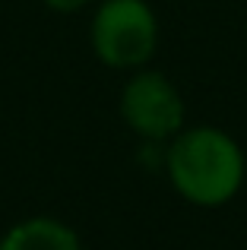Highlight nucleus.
Listing matches in <instances>:
<instances>
[{
	"label": "nucleus",
	"mask_w": 247,
	"mask_h": 250,
	"mask_svg": "<svg viewBox=\"0 0 247 250\" xmlns=\"http://www.w3.org/2000/svg\"><path fill=\"white\" fill-rule=\"evenodd\" d=\"M0 250H80V238L57 219H25L3 234Z\"/></svg>",
	"instance_id": "nucleus-4"
},
{
	"label": "nucleus",
	"mask_w": 247,
	"mask_h": 250,
	"mask_svg": "<svg viewBox=\"0 0 247 250\" xmlns=\"http://www.w3.org/2000/svg\"><path fill=\"white\" fill-rule=\"evenodd\" d=\"M168 177L187 203L222 206L244 181V155L228 133L200 127L168 149Z\"/></svg>",
	"instance_id": "nucleus-1"
},
{
	"label": "nucleus",
	"mask_w": 247,
	"mask_h": 250,
	"mask_svg": "<svg viewBox=\"0 0 247 250\" xmlns=\"http://www.w3.org/2000/svg\"><path fill=\"white\" fill-rule=\"evenodd\" d=\"M155 16L143 0H105L92 22V48L108 67H143L155 51Z\"/></svg>",
	"instance_id": "nucleus-2"
},
{
	"label": "nucleus",
	"mask_w": 247,
	"mask_h": 250,
	"mask_svg": "<svg viewBox=\"0 0 247 250\" xmlns=\"http://www.w3.org/2000/svg\"><path fill=\"white\" fill-rule=\"evenodd\" d=\"M48 6H54V10H61V13H73V10H80V6H86L89 0H44Z\"/></svg>",
	"instance_id": "nucleus-5"
},
{
	"label": "nucleus",
	"mask_w": 247,
	"mask_h": 250,
	"mask_svg": "<svg viewBox=\"0 0 247 250\" xmlns=\"http://www.w3.org/2000/svg\"><path fill=\"white\" fill-rule=\"evenodd\" d=\"M121 114L146 140H165L184 124V102L162 73H136L121 98Z\"/></svg>",
	"instance_id": "nucleus-3"
}]
</instances>
